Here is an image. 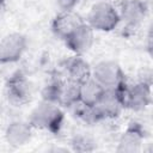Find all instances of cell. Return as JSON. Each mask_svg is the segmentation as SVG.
I'll use <instances>...</instances> for the list:
<instances>
[{
    "instance_id": "cell-9",
    "label": "cell",
    "mask_w": 153,
    "mask_h": 153,
    "mask_svg": "<svg viewBox=\"0 0 153 153\" xmlns=\"http://www.w3.org/2000/svg\"><path fill=\"white\" fill-rule=\"evenodd\" d=\"M146 133L141 123L133 121L128 124L126 130L121 134L118 140L117 151L122 153H135L141 149V146L145 141Z\"/></svg>"
},
{
    "instance_id": "cell-3",
    "label": "cell",
    "mask_w": 153,
    "mask_h": 153,
    "mask_svg": "<svg viewBox=\"0 0 153 153\" xmlns=\"http://www.w3.org/2000/svg\"><path fill=\"white\" fill-rule=\"evenodd\" d=\"M92 79L104 90H118L127 86L124 72L121 66L112 60L98 62L94 68H92Z\"/></svg>"
},
{
    "instance_id": "cell-17",
    "label": "cell",
    "mask_w": 153,
    "mask_h": 153,
    "mask_svg": "<svg viewBox=\"0 0 153 153\" xmlns=\"http://www.w3.org/2000/svg\"><path fill=\"white\" fill-rule=\"evenodd\" d=\"M72 146L74 151L79 152H87V151H93L94 149V142L91 137L86 135H78L72 140Z\"/></svg>"
},
{
    "instance_id": "cell-14",
    "label": "cell",
    "mask_w": 153,
    "mask_h": 153,
    "mask_svg": "<svg viewBox=\"0 0 153 153\" xmlns=\"http://www.w3.org/2000/svg\"><path fill=\"white\" fill-rule=\"evenodd\" d=\"M104 88L92 78L79 85V104L85 106H94L100 99Z\"/></svg>"
},
{
    "instance_id": "cell-8",
    "label": "cell",
    "mask_w": 153,
    "mask_h": 153,
    "mask_svg": "<svg viewBox=\"0 0 153 153\" xmlns=\"http://www.w3.org/2000/svg\"><path fill=\"white\" fill-rule=\"evenodd\" d=\"M63 41L72 53L75 55H84L93 45L94 30L86 22H82Z\"/></svg>"
},
{
    "instance_id": "cell-15",
    "label": "cell",
    "mask_w": 153,
    "mask_h": 153,
    "mask_svg": "<svg viewBox=\"0 0 153 153\" xmlns=\"http://www.w3.org/2000/svg\"><path fill=\"white\" fill-rule=\"evenodd\" d=\"M79 85L71 80H63L62 87H61V94H60V106H76L79 104Z\"/></svg>"
},
{
    "instance_id": "cell-5",
    "label": "cell",
    "mask_w": 153,
    "mask_h": 153,
    "mask_svg": "<svg viewBox=\"0 0 153 153\" xmlns=\"http://www.w3.org/2000/svg\"><path fill=\"white\" fill-rule=\"evenodd\" d=\"M127 86L118 90H104L100 99L94 105L102 121L108 118H116L120 116L121 111L126 108L124 92Z\"/></svg>"
},
{
    "instance_id": "cell-1",
    "label": "cell",
    "mask_w": 153,
    "mask_h": 153,
    "mask_svg": "<svg viewBox=\"0 0 153 153\" xmlns=\"http://www.w3.org/2000/svg\"><path fill=\"white\" fill-rule=\"evenodd\" d=\"M65 121V114L60 105L42 100L30 114L29 123L32 128L49 131L51 134L60 133Z\"/></svg>"
},
{
    "instance_id": "cell-7",
    "label": "cell",
    "mask_w": 153,
    "mask_h": 153,
    "mask_svg": "<svg viewBox=\"0 0 153 153\" xmlns=\"http://www.w3.org/2000/svg\"><path fill=\"white\" fill-rule=\"evenodd\" d=\"M152 82L140 80L139 82L127 86L124 92V106L133 111L145 110L152 102Z\"/></svg>"
},
{
    "instance_id": "cell-6",
    "label": "cell",
    "mask_w": 153,
    "mask_h": 153,
    "mask_svg": "<svg viewBox=\"0 0 153 153\" xmlns=\"http://www.w3.org/2000/svg\"><path fill=\"white\" fill-rule=\"evenodd\" d=\"M27 47V38L19 32L6 35L0 41V63H14L19 61Z\"/></svg>"
},
{
    "instance_id": "cell-19",
    "label": "cell",
    "mask_w": 153,
    "mask_h": 153,
    "mask_svg": "<svg viewBox=\"0 0 153 153\" xmlns=\"http://www.w3.org/2000/svg\"><path fill=\"white\" fill-rule=\"evenodd\" d=\"M5 2H6V0H0V13L2 12V10L5 7Z\"/></svg>"
},
{
    "instance_id": "cell-18",
    "label": "cell",
    "mask_w": 153,
    "mask_h": 153,
    "mask_svg": "<svg viewBox=\"0 0 153 153\" xmlns=\"http://www.w3.org/2000/svg\"><path fill=\"white\" fill-rule=\"evenodd\" d=\"M57 6L61 11H73V8L81 1V0H56Z\"/></svg>"
},
{
    "instance_id": "cell-13",
    "label": "cell",
    "mask_w": 153,
    "mask_h": 153,
    "mask_svg": "<svg viewBox=\"0 0 153 153\" xmlns=\"http://www.w3.org/2000/svg\"><path fill=\"white\" fill-rule=\"evenodd\" d=\"M66 74L68 80L81 84L92 78V68L82 55H75L67 61Z\"/></svg>"
},
{
    "instance_id": "cell-2",
    "label": "cell",
    "mask_w": 153,
    "mask_h": 153,
    "mask_svg": "<svg viewBox=\"0 0 153 153\" xmlns=\"http://www.w3.org/2000/svg\"><path fill=\"white\" fill-rule=\"evenodd\" d=\"M120 14L118 10L109 2L99 1L94 4L88 14H87V24L94 30V31H102V32H109L117 27L120 24Z\"/></svg>"
},
{
    "instance_id": "cell-16",
    "label": "cell",
    "mask_w": 153,
    "mask_h": 153,
    "mask_svg": "<svg viewBox=\"0 0 153 153\" xmlns=\"http://www.w3.org/2000/svg\"><path fill=\"white\" fill-rule=\"evenodd\" d=\"M62 82H63V80H61V79H54L50 82H48L42 90V100L50 102V103L59 105Z\"/></svg>"
},
{
    "instance_id": "cell-10",
    "label": "cell",
    "mask_w": 153,
    "mask_h": 153,
    "mask_svg": "<svg viewBox=\"0 0 153 153\" xmlns=\"http://www.w3.org/2000/svg\"><path fill=\"white\" fill-rule=\"evenodd\" d=\"M148 12V6L142 0H124L121 4L118 14L120 19L123 20L130 27H137L142 24Z\"/></svg>"
},
{
    "instance_id": "cell-12",
    "label": "cell",
    "mask_w": 153,
    "mask_h": 153,
    "mask_svg": "<svg viewBox=\"0 0 153 153\" xmlns=\"http://www.w3.org/2000/svg\"><path fill=\"white\" fill-rule=\"evenodd\" d=\"M32 134V127L29 122L14 121L10 123L5 131V139L12 147H20L26 145Z\"/></svg>"
},
{
    "instance_id": "cell-11",
    "label": "cell",
    "mask_w": 153,
    "mask_h": 153,
    "mask_svg": "<svg viewBox=\"0 0 153 153\" xmlns=\"http://www.w3.org/2000/svg\"><path fill=\"white\" fill-rule=\"evenodd\" d=\"M84 20L73 11H61L51 22V31L61 39H65Z\"/></svg>"
},
{
    "instance_id": "cell-4",
    "label": "cell",
    "mask_w": 153,
    "mask_h": 153,
    "mask_svg": "<svg viewBox=\"0 0 153 153\" xmlns=\"http://www.w3.org/2000/svg\"><path fill=\"white\" fill-rule=\"evenodd\" d=\"M7 100L14 106H23L31 99V84L22 72L13 73L5 84Z\"/></svg>"
}]
</instances>
